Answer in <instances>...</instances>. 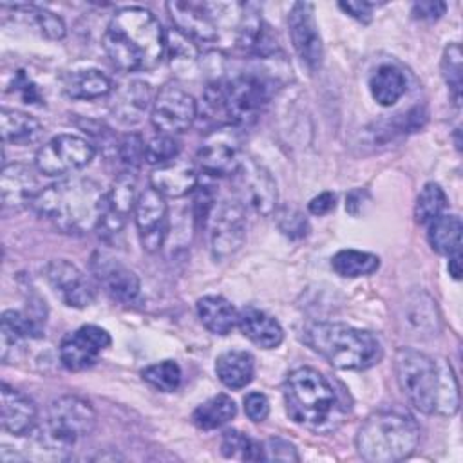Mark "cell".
Here are the masks:
<instances>
[{"label": "cell", "instance_id": "cell-5", "mask_svg": "<svg viewBox=\"0 0 463 463\" xmlns=\"http://www.w3.org/2000/svg\"><path fill=\"white\" fill-rule=\"evenodd\" d=\"M271 83L266 76L242 72L230 80L210 83L203 92L206 116H212L219 127H248L255 123L266 107Z\"/></svg>", "mask_w": 463, "mask_h": 463}, {"label": "cell", "instance_id": "cell-44", "mask_svg": "<svg viewBox=\"0 0 463 463\" xmlns=\"http://www.w3.org/2000/svg\"><path fill=\"white\" fill-rule=\"evenodd\" d=\"M275 217L279 230L289 239H302L309 232V222L306 215L295 206H282L275 210Z\"/></svg>", "mask_w": 463, "mask_h": 463}, {"label": "cell", "instance_id": "cell-34", "mask_svg": "<svg viewBox=\"0 0 463 463\" xmlns=\"http://www.w3.org/2000/svg\"><path fill=\"white\" fill-rule=\"evenodd\" d=\"M237 414V405L228 394H215L195 407L192 421L203 430H213L226 425Z\"/></svg>", "mask_w": 463, "mask_h": 463}, {"label": "cell", "instance_id": "cell-11", "mask_svg": "<svg viewBox=\"0 0 463 463\" xmlns=\"http://www.w3.org/2000/svg\"><path fill=\"white\" fill-rule=\"evenodd\" d=\"M246 206L239 199H224L210 215V251L215 260L235 255L246 241Z\"/></svg>", "mask_w": 463, "mask_h": 463}, {"label": "cell", "instance_id": "cell-18", "mask_svg": "<svg viewBox=\"0 0 463 463\" xmlns=\"http://www.w3.org/2000/svg\"><path fill=\"white\" fill-rule=\"evenodd\" d=\"M235 175L246 204L257 213L271 215L277 210V183L259 161L242 156Z\"/></svg>", "mask_w": 463, "mask_h": 463}, {"label": "cell", "instance_id": "cell-4", "mask_svg": "<svg viewBox=\"0 0 463 463\" xmlns=\"http://www.w3.org/2000/svg\"><path fill=\"white\" fill-rule=\"evenodd\" d=\"M300 338L311 351L342 371H364L382 358L380 340L371 331L340 322H309L302 327Z\"/></svg>", "mask_w": 463, "mask_h": 463}, {"label": "cell", "instance_id": "cell-12", "mask_svg": "<svg viewBox=\"0 0 463 463\" xmlns=\"http://www.w3.org/2000/svg\"><path fill=\"white\" fill-rule=\"evenodd\" d=\"M241 159V137L237 127L232 125H222L208 132L197 150L199 166L204 174L213 177L233 175Z\"/></svg>", "mask_w": 463, "mask_h": 463}, {"label": "cell", "instance_id": "cell-38", "mask_svg": "<svg viewBox=\"0 0 463 463\" xmlns=\"http://www.w3.org/2000/svg\"><path fill=\"white\" fill-rule=\"evenodd\" d=\"M262 18L257 4H244L239 29H237V45L244 51H255L259 49L262 38Z\"/></svg>", "mask_w": 463, "mask_h": 463}, {"label": "cell", "instance_id": "cell-39", "mask_svg": "<svg viewBox=\"0 0 463 463\" xmlns=\"http://www.w3.org/2000/svg\"><path fill=\"white\" fill-rule=\"evenodd\" d=\"M181 376H183L181 367L174 360H163V362L146 365L141 371V378L150 387H154L156 391H161V392L175 391L181 385Z\"/></svg>", "mask_w": 463, "mask_h": 463}, {"label": "cell", "instance_id": "cell-1", "mask_svg": "<svg viewBox=\"0 0 463 463\" xmlns=\"http://www.w3.org/2000/svg\"><path fill=\"white\" fill-rule=\"evenodd\" d=\"M396 382L409 403L423 414L452 416L459 409V387L452 365L418 349L400 347L394 354Z\"/></svg>", "mask_w": 463, "mask_h": 463}, {"label": "cell", "instance_id": "cell-45", "mask_svg": "<svg viewBox=\"0 0 463 463\" xmlns=\"http://www.w3.org/2000/svg\"><path fill=\"white\" fill-rule=\"evenodd\" d=\"M145 148H146V143L137 132H128L121 136V139L116 145L118 157L128 168H137L145 161Z\"/></svg>", "mask_w": 463, "mask_h": 463}, {"label": "cell", "instance_id": "cell-32", "mask_svg": "<svg viewBox=\"0 0 463 463\" xmlns=\"http://www.w3.org/2000/svg\"><path fill=\"white\" fill-rule=\"evenodd\" d=\"M63 90L72 99H98L112 90L110 78L98 69H83L67 76Z\"/></svg>", "mask_w": 463, "mask_h": 463}, {"label": "cell", "instance_id": "cell-13", "mask_svg": "<svg viewBox=\"0 0 463 463\" xmlns=\"http://www.w3.org/2000/svg\"><path fill=\"white\" fill-rule=\"evenodd\" d=\"M288 29L297 56L309 71H317L324 60V45L315 20V7L309 2L293 4L288 14Z\"/></svg>", "mask_w": 463, "mask_h": 463}, {"label": "cell", "instance_id": "cell-52", "mask_svg": "<svg viewBox=\"0 0 463 463\" xmlns=\"http://www.w3.org/2000/svg\"><path fill=\"white\" fill-rule=\"evenodd\" d=\"M336 206V195L333 192H322L318 195H315L309 204H307V210L313 213V215H327L329 212H333Z\"/></svg>", "mask_w": 463, "mask_h": 463}, {"label": "cell", "instance_id": "cell-42", "mask_svg": "<svg viewBox=\"0 0 463 463\" xmlns=\"http://www.w3.org/2000/svg\"><path fill=\"white\" fill-rule=\"evenodd\" d=\"M179 152H181V143L174 136L157 134L146 143L145 161L148 165L159 166V165H165L172 159H177Z\"/></svg>", "mask_w": 463, "mask_h": 463}, {"label": "cell", "instance_id": "cell-51", "mask_svg": "<svg viewBox=\"0 0 463 463\" xmlns=\"http://www.w3.org/2000/svg\"><path fill=\"white\" fill-rule=\"evenodd\" d=\"M340 5V9L342 11H345L349 16H353V18H356L358 22H362V24H369L371 22V13H373V7L376 5L374 2H365V0H358V2H340L338 4Z\"/></svg>", "mask_w": 463, "mask_h": 463}, {"label": "cell", "instance_id": "cell-48", "mask_svg": "<svg viewBox=\"0 0 463 463\" xmlns=\"http://www.w3.org/2000/svg\"><path fill=\"white\" fill-rule=\"evenodd\" d=\"M244 412L255 423L264 421L268 418V414H269V402H268V398L262 392H257V391L248 392L244 396Z\"/></svg>", "mask_w": 463, "mask_h": 463}, {"label": "cell", "instance_id": "cell-23", "mask_svg": "<svg viewBox=\"0 0 463 463\" xmlns=\"http://www.w3.org/2000/svg\"><path fill=\"white\" fill-rule=\"evenodd\" d=\"M197 186V172L192 163L172 159L150 172V188L163 197H184Z\"/></svg>", "mask_w": 463, "mask_h": 463}, {"label": "cell", "instance_id": "cell-28", "mask_svg": "<svg viewBox=\"0 0 463 463\" xmlns=\"http://www.w3.org/2000/svg\"><path fill=\"white\" fill-rule=\"evenodd\" d=\"M201 324L213 335H228L237 326L239 311L235 306L219 295L201 297L195 304Z\"/></svg>", "mask_w": 463, "mask_h": 463}, {"label": "cell", "instance_id": "cell-6", "mask_svg": "<svg viewBox=\"0 0 463 463\" xmlns=\"http://www.w3.org/2000/svg\"><path fill=\"white\" fill-rule=\"evenodd\" d=\"M420 443L418 421L402 411L382 409L360 425L354 445L367 463H396L409 458Z\"/></svg>", "mask_w": 463, "mask_h": 463}, {"label": "cell", "instance_id": "cell-24", "mask_svg": "<svg viewBox=\"0 0 463 463\" xmlns=\"http://www.w3.org/2000/svg\"><path fill=\"white\" fill-rule=\"evenodd\" d=\"M152 90L150 85L139 80H132L123 83L110 103L112 114L127 125L139 123L148 110H152Z\"/></svg>", "mask_w": 463, "mask_h": 463}, {"label": "cell", "instance_id": "cell-43", "mask_svg": "<svg viewBox=\"0 0 463 463\" xmlns=\"http://www.w3.org/2000/svg\"><path fill=\"white\" fill-rule=\"evenodd\" d=\"M166 49L170 56V65L175 69L188 67L197 60L195 43L181 33H177L175 29L166 36Z\"/></svg>", "mask_w": 463, "mask_h": 463}, {"label": "cell", "instance_id": "cell-26", "mask_svg": "<svg viewBox=\"0 0 463 463\" xmlns=\"http://www.w3.org/2000/svg\"><path fill=\"white\" fill-rule=\"evenodd\" d=\"M42 336V320L34 318L29 313L18 309H7L2 313L0 320V345H2V360L9 356V351L22 345L27 340H34Z\"/></svg>", "mask_w": 463, "mask_h": 463}, {"label": "cell", "instance_id": "cell-33", "mask_svg": "<svg viewBox=\"0 0 463 463\" xmlns=\"http://www.w3.org/2000/svg\"><path fill=\"white\" fill-rule=\"evenodd\" d=\"M461 219L458 215L441 213L427 224V239L434 251L441 255L461 253Z\"/></svg>", "mask_w": 463, "mask_h": 463}, {"label": "cell", "instance_id": "cell-40", "mask_svg": "<svg viewBox=\"0 0 463 463\" xmlns=\"http://www.w3.org/2000/svg\"><path fill=\"white\" fill-rule=\"evenodd\" d=\"M221 452L224 458H239L242 461H260L262 458V445L248 438L246 434L230 429L224 430L221 439Z\"/></svg>", "mask_w": 463, "mask_h": 463}, {"label": "cell", "instance_id": "cell-14", "mask_svg": "<svg viewBox=\"0 0 463 463\" xmlns=\"http://www.w3.org/2000/svg\"><path fill=\"white\" fill-rule=\"evenodd\" d=\"M89 269L103 291L118 302H132L139 293L137 275L114 255L96 250L90 255Z\"/></svg>", "mask_w": 463, "mask_h": 463}, {"label": "cell", "instance_id": "cell-8", "mask_svg": "<svg viewBox=\"0 0 463 463\" xmlns=\"http://www.w3.org/2000/svg\"><path fill=\"white\" fill-rule=\"evenodd\" d=\"M96 418V411L87 400L72 394L58 396L47 411V434L54 443L69 447L94 430Z\"/></svg>", "mask_w": 463, "mask_h": 463}, {"label": "cell", "instance_id": "cell-16", "mask_svg": "<svg viewBox=\"0 0 463 463\" xmlns=\"http://www.w3.org/2000/svg\"><path fill=\"white\" fill-rule=\"evenodd\" d=\"M134 213L143 250L148 253L159 251L168 233V206L165 197L154 188H146L137 195Z\"/></svg>", "mask_w": 463, "mask_h": 463}, {"label": "cell", "instance_id": "cell-7", "mask_svg": "<svg viewBox=\"0 0 463 463\" xmlns=\"http://www.w3.org/2000/svg\"><path fill=\"white\" fill-rule=\"evenodd\" d=\"M284 403L288 416L311 430L331 427V420L338 411L333 385L313 367H298L288 374Z\"/></svg>", "mask_w": 463, "mask_h": 463}, {"label": "cell", "instance_id": "cell-50", "mask_svg": "<svg viewBox=\"0 0 463 463\" xmlns=\"http://www.w3.org/2000/svg\"><path fill=\"white\" fill-rule=\"evenodd\" d=\"M447 9L445 2L427 0V2H414L412 4V16L420 20H438Z\"/></svg>", "mask_w": 463, "mask_h": 463}, {"label": "cell", "instance_id": "cell-3", "mask_svg": "<svg viewBox=\"0 0 463 463\" xmlns=\"http://www.w3.org/2000/svg\"><path fill=\"white\" fill-rule=\"evenodd\" d=\"M103 197L105 192L96 181L69 177L42 188L31 206L61 233L83 235L98 230Z\"/></svg>", "mask_w": 463, "mask_h": 463}, {"label": "cell", "instance_id": "cell-27", "mask_svg": "<svg viewBox=\"0 0 463 463\" xmlns=\"http://www.w3.org/2000/svg\"><path fill=\"white\" fill-rule=\"evenodd\" d=\"M405 322L411 327L412 335L418 338H430L439 331V313L434 298L425 291H414L407 297L405 306Z\"/></svg>", "mask_w": 463, "mask_h": 463}, {"label": "cell", "instance_id": "cell-2", "mask_svg": "<svg viewBox=\"0 0 463 463\" xmlns=\"http://www.w3.org/2000/svg\"><path fill=\"white\" fill-rule=\"evenodd\" d=\"M103 49L119 71H150L165 56L166 34L148 9L123 7L116 11L105 29Z\"/></svg>", "mask_w": 463, "mask_h": 463}, {"label": "cell", "instance_id": "cell-17", "mask_svg": "<svg viewBox=\"0 0 463 463\" xmlns=\"http://www.w3.org/2000/svg\"><path fill=\"white\" fill-rule=\"evenodd\" d=\"M45 279L58 298L69 307L83 309L96 298V289L85 273L65 259H54L47 262Z\"/></svg>", "mask_w": 463, "mask_h": 463}, {"label": "cell", "instance_id": "cell-22", "mask_svg": "<svg viewBox=\"0 0 463 463\" xmlns=\"http://www.w3.org/2000/svg\"><path fill=\"white\" fill-rule=\"evenodd\" d=\"M38 192L36 175L27 165L11 163L2 168L0 195L5 210H20L33 204Z\"/></svg>", "mask_w": 463, "mask_h": 463}, {"label": "cell", "instance_id": "cell-25", "mask_svg": "<svg viewBox=\"0 0 463 463\" xmlns=\"http://www.w3.org/2000/svg\"><path fill=\"white\" fill-rule=\"evenodd\" d=\"M237 326L250 342L262 349H275L284 340L280 324L271 315L253 306H246L239 311Z\"/></svg>", "mask_w": 463, "mask_h": 463}, {"label": "cell", "instance_id": "cell-21", "mask_svg": "<svg viewBox=\"0 0 463 463\" xmlns=\"http://www.w3.org/2000/svg\"><path fill=\"white\" fill-rule=\"evenodd\" d=\"M38 412L33 400L14 387L0 385V423L2 429L14 436H24L31 432L36 425Z\"/></svg>", "mask_w": 463, "mask_h": 463}, {"label": "cell", "instance_id": "cell-47", "mask_svg": "<svg viewBox=\"0 0 463 463\" xmlns=\"http://www.w3.org/2000/svg\"><path fill=\"white\" fill-rule=\"evenodd\" d=\"M194 195V213L195 221L204 226V222L210 219L213 208H215V195L212 192V186H195Z\"/></svg>", "mask_w": 463, "mask_h": 463}, {"label": "cell", "instance_id": "cell-36", "mask_svg": "<svg viewBox=\"0 0 463 463\" xmlns=\"http://www.w3.org/2000/svg\"><path fill=\"white\" fill-rule=\"evenodd\" d=\"M331 268L336 275L356 279L374 273L380 268V259L374 253L360 250H340L331 259Z\"/></svg>", "mask_w": 463, "mask_h": 463}, {"label": "cell", "instance_id": "cell-29", "mask_svg": "<svg viewBox=\"0 0 463 463\" xmlns=\"http://www.w3.org/2000/svg\"><path fill=\"white\" fill-rule=\"evenodd\" d=\"M215 373L221 383L228 389L246 387L255 374V362L248 351H224L215 360Z\"/></svg>", "mask_w": 463, "mask_h": 463}, {"label": "cell", "instance_id": "cell-41", "mask_svg": "<svg viewBox=\"0 0 463 463\" xmlns=\"http://www.w3.org/2000/svg\"><path fill=\"white\" fill-rule=\"evenodd\" d=\"M441 76L454 98L456 103L461 99V85H463V56L459 43H449L443 51L441 58Z\"/></svg>", "mask_w": 463, "mask_h": 463}, {"label": "cell", "instance_id": "cell-35", "mask_svg": "<svg viewBox=\"0 0 463 463\" xmlns=\"http://www.w3.org/2000/svg\"><path fill=\"white\" fill-rule=\"evenodd\" d=\"M11 9L22 22L49 40H61L67 33L63 20L52 11L38 5H13Z\"/></svg>", "mask_w": 463, "mask_h": 463}, {"label": "cell", "instance_id": "cell-10", "mask_svg": "<svg viewBox=\"0 0 463 463\" xmlns=\"http://www.w3.org/2000/svg\"><path fill=\"white\" fill-rule=\"evenodd\" d=\"M197 118V101L179 83H165L154 96L150 121L159 134L186 132Z\"/></svg>", "mask_w": 463, "mask_h": 463}, {"label": "cell", "instance_id": "cell-30", "mask_svg": "<svg viewBox=\"0 0 463 463\" xmlns=\"http://www.w3.org/2000/svg\"><path fill=\"white\" fill-rule=\"evenodd\" d=\"M369 90L373 99L382 107H392L407 90L403 72L389 63L374 69L369 78Z\"/></svg>", "mask_w": 463, "mask_h": 463}, {"label": "cell", "instance_id": "cell-15", "mask_svg": "<svg viewBox=\"0 0 463 463\" xmlns=\"http://www.w3.org/2000/svg\"><path fill=\"white\" fill-rule=\"evenodd\" d=\"M110 345V335L99 326H81L63 336L60 344V360L69 371L92 367L101 353Z\"/></svg>", "mask_w": 463, "mask_h": 463}, {"label": "cell", "instance_id": "cell-49", "mask_svg": "<svg viewBox=\"0 0 463 463\" xmlns=\"http://www.w3.org/2000/svg\"><path fill=\"white\" fill-rule=\"evenodd\" d=\"M13 90H16L22 98L24 103H40L42 101V96H40V90L38 87L31 81V78L24 72V71H18L14 80H13Z\"/></svg>", "mask_w": 463, "mask_h": 463}, {"label": "cell", "instance_id": "cell-19", "mask_svg": "<svg viewBox=\"0 0 463 463\" xmlns=\"http://www.w3.org/2000/svg\"><path fill=\"white\" fill-rule=\"evenodd\" d=\"M136 177L130 172H123L114 179L109 192H105L103 210L98 224L99 235L112 237L119 233L128 215L136 208Z\"/></svg>", "mask_w": 463, "mask_h": 463}, {"label": "cell", "instance_id": "cell-20", "mask_svg": "<svg viewBox=\"0 0 463 463\" xmlns=\"http://www.w3.org/2000/svg\"><path fill=\"white\" fill-rule=\"evenodd\" d=\"M210 4L201 2H168L166 11L170 14L175 31L192 40L194 43L215 42L217 27L210 13Z\"/></svg>", "mask_w": 463, "mask_h": 463}, {"label": "cell", "instance_id": "cell-31", "mask_svg": "<svg viewBox=\"0 0 463 463\" xmlns=\"http://www.w3.org/2000/svg\"><path fill=\"white\" fill-rule=\"evenodd\" d=\"M0 132L4 143L29 145L36 141L43 128L42 123L27 112L16 109H2L0 112Z\"/></svg>", "mask_w": 463, "mask_h": 463}, {"label": "cell", "instance_id": "cell-37", "mask_svg": "<svg viewBox=\"0 0 463 463\" xmlns=\"http://www.w3.org/2000/svg\"><path fill=\"white\" fill-rule=\"evenodd\" d=\"M447 208V195L438 183H427L416 197L414 217L420 224H429Z\"/></svg>", "mask_w": 463, "mask_h": 463}, {"label": "cell", "instance_id": "cell-53", "mask_svg": "<svg viewBox=\"0 0 463 463\" xmlns=\"http://www.w3.org/2000/svg\"><path fill=\"white\" fill-rule=\"evenodd\" d=\"M449 273L456 280L461 279V253H454L449 257Z\"/></svg>", "mask_w": 463, "mask_h": 463}, {"label": "cell", "instance_id": "cell-9", "mask_svg": "<svg viewBox=\"0 0 463 463\" xmlns=\"http://www.w3.org/2000/svg\"><path fill=\"white\" fill-rule=\"evenodd\" d=\"M94 145L76 134H58L42 145L34 156L36 170L47 177H60L85 168L94 159Z\"/></svg>", "mask_w": 463, "mask_h": 463}, {"label": "cell", "instance_id": "cell-46", "mask_svg": "<svg viewBox=\"0 0 463 463\" xmlns=\"http://www.w3.org/2000/svg\"><path fill=\"white\" fill-rule=\"evenodd\" d=\"M262 458L266 461H300V456L293 443H289L284 438H269L262 445Z\"/></svg>", "mask_w": 463, "mask_h": 463}]
</instances>
